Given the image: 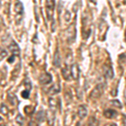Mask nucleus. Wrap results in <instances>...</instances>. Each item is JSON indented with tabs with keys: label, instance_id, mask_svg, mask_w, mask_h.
I'll use <instances>...</instances> for the list:
<instances>
[{
	"label": "nucleus",
	"instance_id": "nucleus-21",
	"mask_svg": "<svg viewBox=\"0 0 126 126\" xmlns=\"http://www.w3.org/2000/svg\"><path fill=\"white\" fill-rule=\"evenodd\" d=\"M0 121H2V118H0Z\"/></svg>",
	"mask_w": 126,
	"mask_h": 126
},
{
	"label": "nucleus",
	"instance_id": "nucleus-16",
	"mask_svg": "<svg viewBox=\"0 0 126 126\" xmlns=\"http://www.w3.org/2000/svg\"><path fill=\"white\" fill-rule=\"evenodd\" d=\"M112 103H113V105H115V106H117V107H119V108H121V104H120V102H119V101L114 100V101H113Z\"/></svg>",
	"mask_w": 126,
	"mask_h": 126
},
{
	"label": "nucleus",
	"instance_id": "nucleus-13",
	"mask_svg": "<svg viewBox=\"0 0 126 126\" xmlns=\"http://www.w3.org/2000/svg\"><path fill=\"white\" fill-rule=\"evenodd\" d=\"M15 121H16V123H18V125L19 124V125L22 126V125H23V123H24V117L22 116L20 113H19V114L17 115V117H16Z\"/></svg>",
	"mask_w": 126,
	"mask_h": 126
},
{
	"label": "nucleus",
	"instance_id": "nucleus-2",
	"mask_svg": "<svg viewBox=\"0 0 126 126\" xmlns=\"http://www.w3.org/2000/svg\"><path fill=\"white\" fill-rule=\"evenodd\" d=\"M39 81L41 84H49L52 82V77L50 73H44V74L40 75L39 78Z\"/></svg>",
	"mask_w": 126,
	"mask_h": 126
},
{
	"label": "nucleus",
	"instance_id": "nucleus-14",
	"mask_svg": "<svg viewBox=\"0 0 126 126\" xmlns=\"http://www.w3.org/2000/svg\"><path fill=\"white\" fill-rule=\"evenodd\" d=\"M30 90H28V89H25L24 91L21 93V96L25 99H28L30 97Z\"/></svg>",
	"mask_w": 126,
	"mask_h": 126
},
{
	"label": "nucleus",
	"instance_id": "nucleus-1",
	"mask_svg": "<svg viewBox=\"0 0 126 126\" xmlns=\"http://www.w3.org/2000/svg\"><path fill=\"white\" fill-rule=\"evenodd\" d=\"M55 2L56 0H46V13H47L48 19H51V16L53 15V11L55 8Z\"/></svg>",
	"mask_w": 126,
	"mask_h": 126
},
{
	"label": "nucleus",
	"instance_id": "nucleus-22",
	"mask_svg": "<svg viewBox=\"0 0 126 126\" xmlns=\"http://www.w3.org/2000/svg\"><path fill=\"white\" fill-rule=\"evenodd\" d=\"M0 126H5V125H0Z\"/></svg>",
	"mask_w": 126,
	"mask_h": 126
},
{
	"label": "nucleus",
	"instance_id": "nucleus-9",
	"mask_svg": "<svg viewBox=\"0 0 126 126\" xmlns=\"http://www.w3.org/2000/svg\"><path fill=\"white\" fill-rule=\"evenodd\" d=\"M8 98H9V101L10 102V103H11L12 105H16V103H18V99L17 97H15V94H11V93H9V95H8Z\"/></svg>",
	"mask_w": 126,
	"mask_h": 126
},
{
	"label": "nucleus",
	"instance_id": "nucleus-19",
	"mask_svg": "<svg viewBox=\"0 0 126 126\" xmlns=\"http://www.w3.org/2000/svg\"><path fill=\"white\" fill-rule=\"evenodd\" d=\"M91 2H93V3H95V2H96V0H90Z\"/></svg>",
	"mask_w": 126,
	"mask_h": 126
},
{
	"label": "nucleus",
	"instance_id": "nucleus-12",
	"mask_svg": "<svg viewBox=\"0 0 126 126\" xmlns=\"http://www.w3.org/2000/svg\"><path fill=\"white\" fill-rule=\"evenodd\" d=\"M0 112H1L3 115H8V113H9V109H8L7 106H6L4 103H2V104H1Z\"/></svg>",
	"mask_w": 126,
	"mask_h": 126
},
{
	"label": "nucleus",
	"instance_id": "nucleus-20",
	"mask_svg": "<svg viewBox=\"0 0 126 126\" xmlns=\"http://www.w3.org/2000/svg\"><path fill=\"white\" fill-rule=\"evenodd\" d=\"M125 40H126V30H125Z\"/></svg>",
	"mask_w": 126,
	"mask_h": 126
},
{
	"label": "nucleus",
	"instance_id": "nucleus-6",
	"mask_svg": "<svg viewBox=\"0 0 126 126\" xmlns=\"http://www.w3.org/2000/svg\"><path fill=\"white\" fill-rule=\"evenodd\" d=\"M53 64L55 66H56V67H59V66H61V57H60V54H59L58 50H56V51L55 52Z\"/></svg>",
	"mask_w": 126,
	"mask_h": 126
},
{
	"label": "nucleus",
	"instance_id": "nucleus-18",
	"mask_svg": "<svg viewBox=\"0 0 126 126\" xmlns=\"http://www.w3.org/2000/svg\"><path fill=\"white\" fill-rule=\"evenodd\" d=\"M107 126H117L115 124H111V125H107Z\"/></svg>",
	"mask_w": 126,
	"mask_h": 126
},
{
	"label": "nucleus",
	"instance_id": "nucleus-4",
	"mask_svg": "<svg viewBox=\"0 0 126 126\" xmlns=\"http://www.w3.org/2000/svg\"><path fill=\"white\" fill-rule=\"evenodd\" d=\"M9 50H11V52L13 55H15V56H19L20 50H19V46H18L15 41L11 42V44H10V46H9Z\"/></svg>",
	"mask_w": 126,
	"mask_h": 126
},
{
	"label": "nucleus",
	"instance_id": "nucleus-7",
	"mask_svg": "<svg viewBox=\"0 0 126 126\" xmlns=\"http://www.w3.org/2000/svg\"><path fill=\"white\" fill-rule=\"evenodd\" d=\"M104 75H105V78H108L109 79L113 78V68L110 66H106V69L104 70Z\"/></svg>",
	"mask_w": 126,
	"mask_h": 126
},
{
	"label": "nucleus",
	"instance_id": "nucleus-11",
	"mask_svg": "<svg viewBox=\"0 0 126 126\" xmlns=\"http://www.w3.org/2000/svg\"><path fill=\"white\" fill-rule=\"evenodd\" d=\"M104 115L109 119H111V118H113L116 115V112L112 110V109H107L106 111L104 112Z\"/></svg>",
	"mask_w": 126,
	"mask_h": 126
},
{
	"label": "nucleus",
	"instance_id": "nucleus-17",
	"mask_svg": "<svg viewBox=\"0 0 126 126\" xmlns=\"http://www.w3.org/2000/svg\"><path fill=\"white\" fill-rule=\"evenodd\" d=\"M15 55H13V56H11V57H9V59H8V62H9V63L14 62V61H15Z\"/></svg>",
	"mask_w": 126,
	"mask_h": 126
},
{
	"label": "nucleus",
	"instance_id": "nucleus-10",
	"mask_svg": "<svg viewBox=\"0 0 126 126\" xmlns=\"http://www.w3.org/2000/svg\"><path fill=\"white\" fill-rule=\"evenodd\" d=\"M15 11L17 12V13H19V15H22V14L24 13L23 4H22L20 2H18V3L15 4Z\"/></svg>",
	"mask_w": 126,
	"mask_h": 126
},
{
	"label": "nucleus",
	"instance_id": "nucleus-8",
	"mask_svg": "<svg viewBox=\"0 0 126 126\" xmlns=\"http://www.w3.org/2000/svg\"><path fill=\"white\" fill-rule=\"evenodd\" d=\"M78 114L81 119H83L84 117H86V115L87 114V108L85 106H83V105H81L78 109Z\"/></svg>",
	"mask_w": 126,
	"mask_h": 126
},
{
	"label": "nucleus",
	"instance_id": "nucleus-3",
	"mask_svg": "<svg viewBox=\"0 0 126 126\" xmlns=\"http://www.w3.org/2000/svg\"><path fill=\"white\" fill-rule=\"evenodd\" d=\"M71 76L73 79H78L79 78V75H80V70H79V67L78 66V64H73L72 66H71Z\"/></svg>",
	"mask_w": 126,
	"mask_h": 126
},
{
	"label": "nucleus",
	"instance_id": "nucleus-15",
	"mask_svg": "<svg viewBox=\"0 0 126 126\" xmlns=\"http://www.w3.org/2000/svg\"><path fill=\"white\" fill-rule=\"evenodd\" d=\"M42 113H43V111H40L38 113V114H37V119L39 121H43L44 120V115H42L41 116Z\"/></svg>",
	"mask_w": 126,
	"mask_h": 126
},
{
	"label": "nucleus",
	"instance_id": "nucleus-5",
	"mask_svg": "<svg viewBox=\"0 0 126 126\" xmlns=\"http://www.w3.org/2000/svg\"><path fill=\"white\" fill-rule=\"evenodd\" d=\"M61 90V87H60V85L58 84V83H54L53 85H52V87H50V88H49V94L50 95H54V94H56V93H58L60 92Z\"/></svg>",
	"mask_w": 126,
	"mask_h": 126
}]
</instances>
